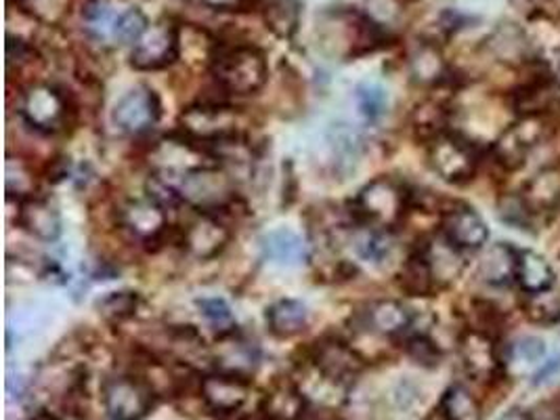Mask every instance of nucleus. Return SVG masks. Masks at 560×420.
Instances as JSON below:
<instances>
[{
  "label": "nucleus",
  "mask_w": 560,
  "mask_h": 420,
  "mask_svg": "<svg viewBox=\"0 0 560 420\" xmlns=\"http://www.w3.org/2000/svg\"><path fill=\"white\" fill-rule=\"evenodd\" d=\"M178 196L200 212H214L235 200V182L219 164H208L180 179Z\"/></svg>",
  "instance_id": "5"
},
{
  "label": "nucleus",
  "mask_w": 560,
  "mask_h": 420,
  "mask_svg": "<svg viewBox=\"0 0 560 420\" xmlns=\"http://www.w3.org/2000/svg\"><path fill=\"white\" fill-rule=\"evenodd\" d=\"M210 72L231 95H255L269 79L267 57L255 45H214Z\"/></svg>",
  "instance_id": "1"
},
{
  "label": "nucleus",
  "mask_w": 560,
  "mask_h": 420,
  "mask_svg": "<svg viewBox=\"0 0 560 420\" xmlns=\"http://www.w3.org/2000/svg\"><path fill=\"white\" fill-rule=\"evenodd\" d=\"M458 355L464 372L477 383H489L498 378L500 372L504 370V358L500 355L498 345L493 337L481 328H470L462 332Z\"/></svg>",
  "instance_id": "11"
},
{
  "label": "nucleus",
  "mask_w": 560,
  "mask_h": 420,
  "mask_svg": "<svg viewBox=\"0 0 560 420\" xmlns=\"http://www.w3.org/2000/svg\"><path fill=\"white\" fill-rule=\"evenodd\" d=\"M498 420H535L532 412L523 410V408H510L509 412H504Z\"/></svg>",
  "instance_id": "44"
},
{
  "label": "nucleus",
  "mask_w": 560,
  "mask_h": 420,
  "mask_svg": "<svg viewBox=\"0 0 560 420\" xmlns=\"http://www.w3.org/2000/svg\"><path fill=\"white\" fill-rule=\"evenodd\" d=\"M353 248H355L359 259L372 262V265H381L388 259V255L393 250V240L384 230L363 225L353 234Z\"/></svg>",
  "instance_id": "32"
},
{
  "label": "nucleus",
  "mask_w": 560,
  "mask_h": 420,
  "mask_svg": "<svg viewBox=\"0 0 560 420\" xmlns=\"http://www.w3.org/2000/svg\"><path fill=\"white\" fill-rule=\"evenodd\" d=\"M308 410V397L292 378L276 381L258 406V415L265 420H306Z\"/></svg>",
  "instance_id": "16"
},
{
  "label": "nucleus",
  "mask_w": 560,
  "mask_h": 420,
  "mask_svg": "<svg viewBox=\"0 0 560 420\" xmlns=\"http://www.w3.org/2000/svg\"><path fill=\"white\" fill-rule=\"evenodd\" d=\"M357 107L365 120L376 122L383 118L388 105V95L378 84H359L355 89Z\"/></svg>",
  "instance_id": "40"
},
{
  "label": "nucleus",
  "mask_w": 560,
  "mask_h": 420,
  "mask_svg": "<svg viewBox=\"0 0 560 420\" xmlns=\"http://www.w3.org/2000/svg\"><path fill=\"white\" fill-rule=\"evenodd\" d=\"M365 322H368V328L376 335L399 337V335L408 332V328L411 326V312L399 301L383 299L368 307Z\"/></svg>",
  "instance_id": "22"
},
{
  "label": "nucleus",
  "mask_w": 560,
  "mask_h": 420,
  "mask_svg": "<svg viewBox=\"0 0 560 420\" xmlns=\"http://www.w3.org/2000/svg\"><path fill=\"white\" fill-rule=\"evenodd\" d=\"M479 259V278L485 284L502 289L516 282V265H518V250H514L510 244L495 242L491 246L481 248Z\"/></svg>",
  "instance_id": "20"
},
{
  "label": "nucleus",
  "mask_w": 560,
  "mask_h": 420,
  "mask_svg": "<svg viewBox=\"0 0 560 420\" xmlns=\"http://www.w3.org/2000/svg\"><path fill=\"white\" fill-rule=\"evenodd\" d=\"M200 314L212 326V330L223 339L235 332V317L231 314V307L223 299H200L198 301Z\"/></svg>",
  "instance_id": "39"
},
{
  "label": "nucleus",
  "mask_w": 560,
  "mask_h": 420,
  "mask_svg": "<svg viewBox=\"0 0 560 420\" xmlns=\"http://www.w3.org/2000/svg\"><path fill=\"white\" fill-rule=\"evenodd\" d=\"M550 360L548 345L539 337H521L518 341L512 342L504 358V368L510 372H529L535 376L546 362Z\"/></svg>",
  "instance_id": "27"
},
{
  "label": "nucleus",
  "mask_w": 560,
  "mask_h": 420,
  "mask_svg": "<svg viewBox=\"0 0 560 420\" xmlns=\"http://www.w3.org/2000/svg\"><path fill=\"white\" fill-rule=\"evenodd\" d=\"M409 210L408 189L390 177L365 185L353 200V217L361 225L390 232L404 223Z\"/></svg>",
  "instance_id": "2"
},
{
  "label": "nucleus",
  "mask_w": 560,
  "mask_h": 420,
  "mask_svg": "<svg viewBox=\"0 0 560 420\" xmlns=\"http://www.w3.org/2000/svg\"><path fill=\"white\" fill-rule=\"evenodd\" d=\"M441 234L456 244L459 250H481L489 240V228L477 210L456 207L443 214Z\"/></svg>",
  "instance_id": "17"
},
{
  "label": "nucleus",
  "mask_w": 560,
  "mask_h": 420,
  "mask_svg": "<svg viewBox=\"0 0 560 420\" xmlns=\"http://www.w3.org/2000/svg\"><path fill=\"white\" fill-rule=\"evenodd\" d=\"M205 7L212 11H233V13H244L262 7V0H200Z\"/></svg>",
  "instance_id": "43"
},
{
  "label": "nucleus",
  "mask_w": 560,
  "mask_h": 420,
  "mask_svg": "<svg viewBox=\"0 0 560 420\" xmlns=\"http://www.w3.org/2000/svg\"><path fill=\"white\" fill-rule=\"evenodd\" d=\"M114 125L127 135H143L150 131L160 118L158 95L148 86H137L114 107Z\"/></svg>",
  "instance_id": "13"
},
{
  "label": "nucleus",
  "mask_w": 560,
  "mask_h": 420,
  "mask_svg": "<svg viewBox=\"0 0 560 420\" xmlns=\"http://www.w3.org/2000/svg\"><path fill=\"white\" fill-rule=\"evenodd\" d=\"M102 397L107 419L145 420L158 395L141 374H116L105 378Z\"/></svg>",
  "instance_id": "4"
},
{
  "label": "nucleus",
  "mask_w": 560,
  "mask_h": 420,
  "mask_svg": "<svg viewBox=\"0 0 560 420\" xmlns=\"http://www.w3.org/2000/svg\"><path fill=\"white\" fill-rule=\"evenodd\" d=\"M82 18L100 36L107 34V30H114L116 22V18H112V7L107 0H89L82 9Z\"/></svg>",
  "instance_id": "41"
},
{
  "label": "nucleus",
  "mask_w": 560,
  "mask_h": 420,
  "mask_svg": "<svg viewBox=\"0 0 560 420\" xmlns=\"http://www.w3.org/2000/svg\"><path fill=\"white\" fill-rule=\"evenodd\" d=\"M20 114L32 129L59 132L66 129L72 105L63 91L51 84H30L22 97Z\"/></svg>",
  "instance_id": "8"
},
{
  "label": "nucleus",
  "mask_w": 560,
  "mask_h": 420,
  "mask_svg": "<svg viewBox=\"0 0 560 420\" xmlns=\"http://www.w3.org/2000/svg\"><path fill=\"white\" fill-rule=\"evenodd\" d=\"M269 330L280 339H292L305 332L308 324V312L301 301L281 299L267 310Z\"/></svg>",
  "instance_id": "26"
},
{
  "label": "nucleus",
  "mask_w": 560,
  "mask_h": 420,
  "mask_svg": "<svg viewBox=\"0 0 560 420\" xmlns=\"http://www.w3.org/2000/svg\"><path fill=\"white\" fill-rule=\"evenodd\" d=\"M183 135L205 148L221 145L240 137L242 112L237 107L219 102L189 105L178 116Z\"/></svg>",
  "instance_id": "3"
},
{
  "label": "nucleus",
  "mask_w": 560,
  "mask_h": 420,
  "mask_svg": "<svg viewBox=\"0 0 560 420\" xmlns=\"http://www.w3.org/2000/svg\"><path fill=\"white\" fill-rule=\"evenodd\" d=\"M30 420H59L51 412H38V415H34Z\"/></svg>",
  "instance_id": "45"
},
{
  "label": "nucleus",
  "mask_w": 560,
  "mask_h": 420,
  "mask_svg": "<svg viewBox=\"0 0 560 420\" xmlns=\"http://www.w3.org/2000/svg\"><path fill=\"white\" fill-rule=\"evenodd\" d=\"M399 278H401V289L411 296H429L436 289L431 269L424 261V257L420 255V250L409 257Z\"/></svg>",
  "instance_id": "34"
},
{
  "label": "nucleus",
  "mask_w": 560,
  "mask_h": 420,
  "mask_svg": "<svg viewBox=\"0 0 560 420\" xmlns=\"http://www.w3.org/2000/svg\"><path fill=\"white\" fill-rule=\"evenodd\" d=\"M230 237V228L223 221H219L212 212H200L187 223L180 242L194 259L208 261L225 250Z\"/></svg>",
  "instance_id": "14"
},
{
  "label": "nucleus",
  "mask_w": 560,
  "mask_h": 420,
  "mask_svg": "<svg viewBox=\"0 0 560 420\" xmlns=\"http://www.w3.org/2000/svg\"><path fill=\"white\" fill-rule=\"evenodd\" d=\"M557 273L550 261L535 250H521L516 265V284L525 294L555 289Z\"/></svg>",
  "instance_id": "23"
},
{
  "label": "nucleus",
  "mask_w": 560,
  "mask_h": 420,
  "mask_svg": "<svg viewBox=\"0 0 560 420\" xmlns=\"http://www.w3.org/2000/svg\"><path fill=\"white\" fill-rule=\"evenodd\" d=\"M311 366L336 387H349L363 372L365 360L351 345L338 339L319 341L311 351Z\"/></svg>",
  "instance_id": "12"
},
{
  "label": "nucleus",
  "mask_w": 560,
  "mask_h": 420,
  "mask_svg": "<svg viewBox=\"0 0 560 420\" xmlns=\"http://www.w3.org/2000/svg\"><path fill=\"white\" fill-rule=\"evenodd\" d=\"M250 389L253 387L248 376L219 370L200 378L198 394L208 412L225 420L235 417L246 406L250 399Z\"/></svg>",
  "instance_id": "10"
},
{
  "label": "nucleus",
  "mask_w": 560,
  "mask_h": 420,
  "mask_svg": "<svg viewBox=\"0 0 560 420\" xmlns=\"http://www.w3.org/2000/svg\"><path fill=\"white\" fill-rule=\"evenodd\" d=\"M560 102V89L555 80H544L525 86L516 93L514 107L518 116H548V112Z\"/></svg>",
  "instance_id": "28"
},
{
  "label": "nucleus",
  "mask_w": 560,
  "mask_h": 420,
  "mask_svg": "<svg viewBox=\"0 0 560 420\" xmlns=\"http://www.w3.org/2000/svg\"><path fill=\"white\" fill-rule=\"evenodd\" d=\"M267 27L280 36L292 38L301 22V2L299 0H269L262 9Z\"/></svg>",
  "instance_id": "31"
},
{
  "label": "nucleus",
  "mask_w": 560,
  "mask_h": 420,
  "mask_svg": "<svg viewBox=\"0 0 560 420\" xmlns=\"http://www.w3.org/2000/svg\"><path fill=\"white\" fill-rule=\"evenodd\" d=\"M462 253L464 250H459L458 246L452 244L443 234L424 242V246L420 248V255L424 257V261L431 269L436 289L454 284L462 276V271L466 267Z\"/></svg>",
  "instance_id": "18"
},
{
  "label": "nucleus",
  "mask_w": 560,
  "mask_h": 420,
  "mask_svg": "<svg viewBox=\"0 0 560 420\" xmlns=\"http://www.w3.org/2000/svg\"><path fill=\"white\" fill-rule=\"evenodd\" d=\"M18 225L43 242H55L61 236V217L45 198L30 196L26 200H20Z\"/></svg>",
  "instance_id": "19"
},
{
  "label": "nucleus",
  "mask_w": 560,
  "mask_h": 420,
  "mask_svg": "<svg viewBox=\"0 0 560 420\" xmlns=\"http://www.w3.org/2000/svg\"><path fill=\"white\" fill-rule=\"evenodd\" d=\"M150 27V20L148 15L141 11V9H128L125 13H120L114 22V38L120 43V45H135L143 34L145 30Z\"/></svg>",
  "instance_id": "38"
},
{
  "label": "nucleus",
  "mask_w": 560,
  "mask_h": 420,
  "mask_svg": "<svg viewBox=\"0 0 560 420\" xmlns=\"http://www.w3.org/2000/svg\"><path fill=\"white\" fill-rule=\"evenodd\" d=\"M137 307H139V294L130 292V290L109 292L97 303L100 314L112 324H120L128 317H132L137 314Z\"/></svg>",
  "instance_id": "36"
},
{
  "label": "nucleus",
  "mask_w": 560,
  "mask_h": 420,
  "mask_svg": "<svg viewBox=\"0 0 560 420\" xmlns=\"http://www.w3.org/2000/svg\"><path fill=\"white\" fill-rule=\"evenodd\" d=\"M436 412L445 420H483L481 401L464 385H452L441 397Z\"/></svg>",
  "instance_id": "30"
},
{
  "label": "nucleus",
  "mask_w": 560,
  "mask_h": 420,
  "mask_svg": "<svg viewBox=\"0 0 560 420\" xmlns=\"http://www.w3.org/2000/svg\"><path fill=\"white\" fill-rule=\"evenodd\" d=\"M262 255L281 265H299L306 259V244L303 237L290 230L269 232L260 240Z\"/></svg>",
  "instance_id": "29"
},
{
  "label": "nucleus",
  "mask_w": 560,
  "mask_h": 420,
  "mask_svg": "<svg viewBox=\"0 0 560 420\" xmlns=\"http://www.w3.org/2000/svg\"><path fill=\"white\" fill-rule=\"evenodd\" d=\"M445 120H447V109L436 102L418 105L413 112V129L420 137H427L429 141H433L434 137L443 132Z\"/></svg>",
  "instance_id": "37"
},
{
  "label": "nucleus",
  "mask_w": 560,
  "mask_h": 420,
  "mask_svg": "<svg viewBox=\"0 0 560 420\" xmlns=\"http://www.w3.org/2000/svg\"><path fill=\"white\" fill-rule=\"evenodd\" d=\"M408 353L409 358L420 366H439V360H441V351L436 349V345L422 335H416L409 339Z\"/></svg>",
  "instance_id": "42"
},
{
  "label": "nucleus",
  "mask_w": 560,
  "mask_h": 420,
  "mask_svg": "<svg viewBox=\"0 0 560 420\" xmlns=\"http://www.w3.org/2000/svg\"><path fill=\"white\" fill-rule=\"evenodd\" d=\"M447 61L433 43H422L409 55V74L416 84L436 86L447 79Z\"/></svg>",
  "instance_id": "25"
},
{
  "label": "nucleus",
  "mask_w": 560,
  "mask_h": 420,
  "mask_svg": "<svg viewBox=\"0 0 560 420\" xmlns=\"http://www.w3.org/2000/svg\"><path fill=\"white\" fill-rule=\"evenodd\" d=\"M555 82H557V86L560 89V59H557V68H555Z\"/></svg>",
  "instance_id": "46"
},
{
  "label": "nucleus",
  "mask_w": 560,
  "mask_h": 420,
  "mask_svg": "<svg viewBox=\"0 0 560 420\" xmlns=\"http://www.w3.org/2000/svg\"><path fill=\"white\" fill-rule=\"evenodd\" d=\"M523 314L535 324L555 326L560 322V292L555 289L541 290L534 294H525Z\"/></svg>",
  "instance_id": "33"
},
{
  "label": "nucleus",
  "mask_w": 560,
  "mask_h": 420,
  "mask_svg": "<svg viewBox=\"0 0 560 420\" xmlns=\"http://www.w3.org/2000/svg\"><path fill=\"white\" fill-rule=\"evenodd\" d=\"M427 156L434 175L445 184H466L479 168V154L475 145L454 132H441L433 141H429Z\"/></svg>",
  "instance_id": "6"
},
{
  "label": "nucleus",
  "mask_w": 560,
  "mask_h": 420,
  "mask_svg": "<svg viewBox=\"0 0 560 420\" xmlns=\"http://www.w3.org/2000/svg\"><path fill=\"white\" fill-rule=\"evenodd\" d=\"M4 175H7V194L9 198L18 196V200H26L34 191V171L26 164V160L22 158H7V166H4Z\"/></svg>",
  "instance_id": "35"
},
{
  "label": "nucleus",
  "mask_w": 560,
  "mask_h": 420,
  "mask_svg": "<svg viewBox=\"0 0 560 420\" xmlns=\"http://www.w3.org/2000/svg\"><path fill=\"white\" fill-rule=\"evenodd\" d=\"M491 55L509 66H518L529 59V43L527 36L516 24H500L487 40Z\"/></svg>",
  "instance_id": "24"
},
{
  "label": "nucleus",
  "mask_w": 560,
  "mask_h": 420,
  "mask_svg": "<svg viewBox=\"0 0 560 420\" xmlns=\"http://www.w3.org/2000/svg\"><path fill=\"white\" fill-rule=\"evenodd\" d=\"M521 200L529 212H548L560 207V166H546L523 187Z\"/></svg>",
  "instance_id": "21"
},
{
  "label": "nucleus",
  "mask_w": 560,
  "mask_h": 420,
  "mask_svg": "<svg viewBox=\"0 0 560 420\" xmlns=\"http://www.w3.org/2000/svg\"><path fill=\"white\" fill-rule=\"evenodd\" d=\"M548 116H518L506 131L493 141L491 154L504 168H518L537 145L550 137Z\"/></svg>",
  "instance_id": "7"
},
{
  "label": "nucleus",
  "mask_w": 560,
  "mask_h": 420,
  "mask_svg": "<svg viewBox=\"0 0 560 420\" xmlns=\"http://www.w3.org/2000/svg\"><path fill=\"white\" fill-rule=\"evenodd\" d=\"M118 221L130 236L141 240L145 244H152L155 240H160L168 230L166 209L152 200L150 196L139 198V200H128L127 205H122V209L118 212Z\"/></svg>",
  "instance_id": "15"
},
{
  "label": "nucleus",
  "mask_w": 560,
  "mask_h": 420,
  "mask_svg": "<svg viewBox=\"0 0 560 420\" xmlns=\"http://www.w3.org/2000/svg\"><path fill=\"white\" fill-rule=\"evenodd\" d=\"M180 55V27L173 20H158L135 43L130 66L141 72L162 70L175 63Z\"/></svg>",
  "instance_id": "9"
}]
</instances>
